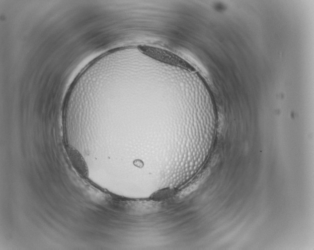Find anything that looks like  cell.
Returning <instances> with one entry per match:
<instances>
[{
  "mask_svg": "<svg viewBox=\"0 0 314 250\" xmlns=\"http://www.w3.org/2000/svg\"><path fill=\"white\" fill-rule=\"evenodd\" d=\"M138 50L143 54L158 61L177 66L189 71H194L195 68L184 59L176 55L159 48L139 45Z\"/></svg>",
  "mask_w": 314,
  "mask_h": 250,
  "instance_id": "1",
  "label": "cell"
},
{
  "mask_svg": "<svg viewBox=\"0 0 314 250\" xmlns=\"http://www.w3.org/2000/svg\"><path fill=\"white\" fill-rule=\"evenodd\" d=\"M66 151L72 166L78 173L83 178H87L88 176V167L80 153L71 145H67Z\"/></svg>",
  "mask_w": 314,
  "mask_h": 250,
  "instance_id": "2",
  "label": "cell"
}]
</instances>
